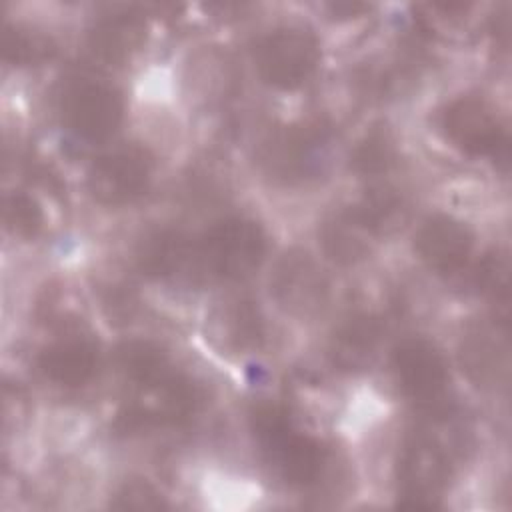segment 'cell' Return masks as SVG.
Masks as SVG:
<instances>
[{"instance_id":"6da1fadb","label":"cell","mask_w":512,"mask_h":512,"mask_svg":"<svg viewBox=\"0 0 512 512\" xmlns=\"http://www.w3.org/2000/svg\"><path fill=\"white\" fill-rule=\"evenodd\" d=\"M250 422L266 460L288 484L310 486L320 478L324 448L300 432L280 406H258Z\"/></svg>"},{"instance_id":"7a4b0ae2","label":"cell","mask_w":512,"mask_h":512,"mask_svg":"<svg viewBox=\"0 0 512 512\" xmlns=\"http://www.w3.org/2000/svg\"><path fill=\"white\" fill-rule=\"evenodd\" d=\"M266 238L248 218H226L214 224L198 244L200 266L226 280H244L262 264Z\"/></svg>"},{"instance_id":"3957f363","label":"cell","mask_w":512,"mask_h":512,"mask_svg":"<svg viewBox=\"0 0 512 512\" xmlns=\"http://www.w3.org/2000/svg\"><path fill=\"white\" fill-rule=\"evenodd\" d=\"M318 42L304 28H278L256 46V70L260 78L280 90L304 84L318 64Z\"/></svg>"},{"instance_id":"277c9868","label":"cell","mask_w":512,"mask_h":512,"mask_svg":"<svg viewBox=\"0 0 512 512\" xmlns=\"http://www.w3.org/2000/svg\"><path fill=\"white\" fill-rule=\"evenodd\" d=\"M196 404L198 394L192 382L168 366L160 374L134 384L128 414L140 426H166L186 420Z\"/></svg>"},{"instance_id":"5b68a950","label":"cell","mask_w":512,"mask_h":512,"mask_svg":"<svg viewBox=\"0 0 512 512\" xmlns=\"http://www.w3.org/2000/svg\"><path fill=\"white\" fill-rule=\"evenodd\" d=\"M442 128L448 140L462 152L496 160L508 158V136L494 110L480 98H458L442 114Z\"/></svg>"},{"instance_id":"8992f818","label":"cell","mask_w":512,"mask_h":512,"mask_svg":"<svg viewBox=\"0 0 512 512\" xmlns=\"http://www.w3.org/2000/svg\"><path fill=\"white\" fill-rule=\"evenodd\" d=\"M448 478L450 458L438 440L416 436L406 444L398 464V482L408 506H434L444 492Z\"/></svg>"},{"instance_id":"52a82bcc","label":"cell","mask_w":512,"mask_h":512,"mask_svg":"<svg viewBox=\"0 0 512 512\" xmlns=\"http://www.w3.org/2000/svg\"><path fill=\"white\" fill-rule=\"evenodd\" d=\"M328 150V132L316 124L290 126L264 146L262 162L274 178L296 182L320 172Z\"/></svg>"},{"instance_id":"ba28073f","label":"cell","mask_w":512,"mask_h":512,"mask_svg":"<svg viewBox=\"0 0 512 512\" xmlns=\"http://www.w3.org/2000/svg\"><path fill=\"white\" fill-rule=\"evenodd\" d=\"M62 114L76 136L100 142L116 132L122 120V98L108 84L82 80L66 90Z\"/></svg>"},{"instance_id":"9c48e42d","label":"cell","mask_w":512,"mask_h":512,"mask_svg":"<svg viewBox=\"0 0 512 512\" xmlns=\"http://www.w3.org/2000/svg\"><path fill=\"white\" fill-rule=\"evenodd\" d=\"M328 278L316 260L302 250L286 252L270 278L274 300L290 314L310 316L328 300Z\"/></svg>"},{"instance_id":"30bf717a","label":"cell","mask_w":512,"mask_h":512,"mask_svg":"<svg viewBox=\"0 0 512 512\" xmlns=\"http://www.w3.org/2000/svg\"><path fill=\"white\" fill-rule=\"evenodd\" d=\"M150 180V162L136 148H122L104 154L94 162L88 188L92 196L108 206L128 204L138 198Z\"/></svg>"},{"instance_id":"8fae6325","label":"cell","mask_w":512,"mask_h":512,"mask_svg":"<svg viewBox=\"0 0 512 512\" xmlns=\"http://www.w3.org/2000/svg\"><path fill=\"white\" fill-rule=\"evenodd\" d=\"M396 380L414 400H436L448 384V368L438 348L424 338H410L392 356Z\"/></svg>"},{"instance_id":"7c38bea8","label":"cell","mask_w":512,"mask_h":512,"mask_svg":"<svg viewBox=\"0 0 512 512\" xmlns=\"http://www.w3.org/2000/svg\"><path fill=\"white\" fill-rule=\"evenodd\" d=\"M420 258L438 272H458L472 250L470 230L448 216L428 218L416 234Z\"/></svg>"},{"instance_id":"4fadbf2b","label":"cell","mask_w":512,"mask_h":512,"mask_svg":"<svg viewBox=\"0 0 512 512\" xmlns=\"http://www.w3.org/2000/svg\"><path fill=\"white\" fill-rule=\"evenodd\" d=\"M138 266L150 278H178L200 266L198 246L178 230H156L140 240Z\"/></svg>"},{"instance_id":"5bb4252c","label":"cell","mask_w":512,"mask_h":512,"mask_svg":"<svg viewBox=\"0 0 512 512\" xmlns=\"http://www.w3.org/2000/svg\"><path fill=\"white\" fill-rule=\"evenodd\" d=\"M460 364L476 386H496L508 370V344L498 326H480L460 344Z\"/></svg>"},{"instance_id":"9a60e30c","label":"cell","mask_w":512,"mask_h":512,"mask_svg":"<svg viewBox=\"0 0 512 512\" xmlns=\"http://www.w3.org/2000/svg\"><path fill=\"white\" fill-rule=\"evenodd\" d=\"M38 366L58 386H82L96 372L98 348L84 336H62L40 352Z\"/></svg>"},{"instance_id":"2e32d148","label":"cell","mask_w":512,"mask_h":512,"mask_svg":"<svg viewBox=\"0 0 512 512\" xmlns=\"http://www.w3.org/2000/svg\"><path fill=\"white\" fill-rule=\"evenodd\" d=\"M382 340V326L374 316L354 314L342 322L330 340V360L344 372L366 370Z\"/></svg>"},{"instance_id":"e0dca14e","label":"cell","mask_w":512,"mask_h":512,"mask_svg":"<svg viewBox=\"0 0 512 512\" xmlns=\"http://www.w3.org/2000/svg\"><path fill=\"white\" fill-rule=\"evenodd\" d=\"M146 24L134 12H116L100 18L88 36L90 52L108 64L128 60L144 42Z\"/></svg>"},{"instance_id":"ac0fdd59","label":"cell","mask_w":512,"mask_h":512,"mask_svg":"<svg viewBox=\"0 0 512 512\" xmlns=\"http://www.w3.org/2000/svg\"><path fill=\"white\" fill-rule=\"evenodd\" d=\"M372 238L376 236L356 208L340 210L320 226V244L338 264H354L368 256Z\"/></svg>"},{"instance_id":"d6986e66","label":"cell","mask_w":512,"mask_h":512,"mask_svg":"<svg viewBox=\"0 0 512 512\" xmlns=\"http://www.w3.org/2000/svg\"><path fill=\"white\" fill-rule=\"evenodd\" d=\"M354 208L374 236L398 230L408 218V202L404 194L392 186H380L370 190Z\"/></svg>"},{"instance_id":"ffe728a7","label":"cell","mask_w":512,"mask_h":512,"mask_svg":"<svg viewBox=\"0 0 512 512\" xmlns=\"http://www.w3.org/2000/svg\"><path fill=\"white\" fill-rule=\"evenodd\" d=\"M118 366L126 378L136 384L168 368L166 354L152 342L132 340L118 348Z\"/></svg>"},{"instance_id":"44dd1931","label":"cell","mask_w":512,"mask_h":512,"mask_svg":"<svg viewBox=\"0 0 512 512\" xmlns=\"http://www.w3.org/2000/svg\"><path fill=\"white\" fill-rule=\"evenodd\" d=\"M2 50H4V60L18 66L40 64L42 60L50 58V54L54 52L46 36L32 30L10 28V26L4 28Z\"/></svg>"},{"instance_id":"7402d4cb","label":"cell","mask_w":512,"mask_h":512,"mask_svg":"<svg viewBox=\"0 0 512 512\" xmlns=\"http://www.w3.org/2000/svg\"><path fill=\"white\" fill-rule=\"evenodd\" d=\"M474 286L478 292L496 300V304H506L510 286L508 256L502 252L486 254L474 268Z\"/></svg>"},{"instance_id":"603a6c76","label":"cell","mask_w":512,"mask_h":512,"mask_svg":"<svg viewBox=\"0 0 512 512\" xmlns=\"http://www.w3.org/2000/svg\"><path fill=\"white\" fill-rule=\"evenodd\" d=\"M2 214L6 230L20 238L34 236L42 226V210L38 202L24 192L8 194L4 198Z\"/></svg>"},{"instance_id":"cb8c5ba5","label":"cell","mask_w":512,"mask_h":512,"mask_svg":"<svg viewBox=\"0 0 512 512\" xmlns=\"http://www.w3.org/2000/svg\"><path fill=\"white\" fill-rule=\"evenodd\" d=\"M394 144L386 132H370L354 150L352 164L360 174H380L394 164Z\"/></svg>"},{"instance_id":"d4e9b609","label":"cell","mask_w":512,"mask_h":512,"mask_svg":"<svg viewBox=\"0 0 512 512\" xmlns=\"http://www.w3.org/2000/svg\"><path fill=\"white\" fill-rule=\"evenodd\" d=\"M224 326L228 330V342L240 350L254 348L262 340V322L250 302H236L224 314Z\"/></svg>"},{"instance_id":"484cf974","label":"cell","mask_w":512,"mask_h":512,"mask_svg":"<svg viewBox=\"0 0 512 512\" xmlns=\"http://www.w3.org/2000/svg\"><path fill=\"white\" fill-rule=\"evenodd\" d=\"M116 508H132V510H150V508H164L162 494L154 490L146 482H130L116 494Z\"/></svg>"}]
</instances>
